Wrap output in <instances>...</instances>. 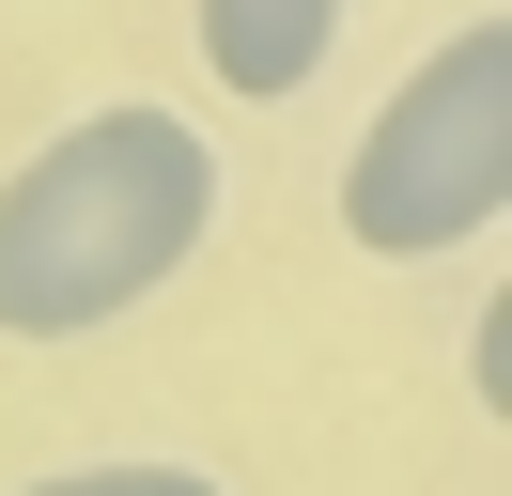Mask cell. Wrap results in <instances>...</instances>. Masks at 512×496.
Here are the masks:
<instances>
[{"instance_id": "1", "label": "cell", "mask_w": 512, "mask_h": 496, "mask_svg": "<svg viewBox=\"0 0 512 496\" xmlns=\"http://www.w3.org/2000/svg\"><path fill=\"white\" fill-rule=\"evenodd\" d=\"M218 233V140L156 93H109L0 171V341H94L156 310Z\"/></svg>"}, {"instance_id": "2", "label": "cell", "mask_w": 512, "mask_h": 496, "mask_svg": "<svg viewBox=\"0 0 512 496\" xmlns=\"http://www.w3.org/2000/svg\"><path fill=\"white\" fill-rule=\"evenodd\" d=\"M512 217V16H466L450 47L404 62L373 124L342 155V233L373 264H450Z\"/></svg>"}, {"instance_id": "3", "label": "cell", "mask_w": 512, "mask_h": 496, "mask_svg": "<svg viewBox=\"0 0 512 496\" xmlns=\"http://www.w3.org/2000/svg\"><path fill=\"white\" fill-rule=\"evenodd\" d=\"M326 47H342V0H202V62H218V93H249V109L311 93Z\"/></svg>"}, {"instance_id": "4", "label": "cell", "mask_w": 512, "mask_h": 496, "mask_svg": "<svg viewBox=\"0 0 512 496\" xmlns=\"http://www.w3.org/2000/svg\"><path fill=\"white\" fill-rule=\"evenodd\" d=\"M16 496H233L218 465H47V481H16Z\"/></svg>"}]
</instances>
